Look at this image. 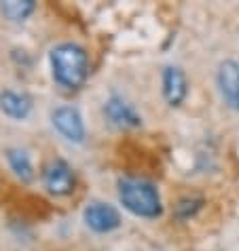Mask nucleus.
<instances>
[{
  "mask_svg": "<svg viewBox=\"0 0 239 251\" xmlns=\"http://www.w3.org/2000/svg\"><path fill=\"white\" fill-rule=\"evenodd\" d=\"M51 76L61 89L76 91L89 76V55L76 43H60L49 51Z\"/></svg>",
  "mask_w": 239,
  "mask_h": 251,
  "instance_id": "f257e3e1",
  "label": "nucleus"
},
{
  "mask_svg": "<svg viewBox=\"0 0 239 251\" xmlns=\"http://www.w3.org/2000/svg\"><path fill=\"white\" fill-rule=\"evenodd\" d=\"M117 197L125 211H129L136 218L154 220L163 213L159 188L144 177H121L117 182Z\"/></svg>",
  "mask_w": 239,
  "mask_h": 251,
  "instance_id": "f03ea898",
  "label": "nucleus"
},
{
  "mask_svg": "<svg viewBox=\"0 0 239 251\" xmlns=\"http://www.w3.org/2000/svg\"><path fill=\"white\" fill-rule=\"evenodd\" d=\"M51 125L58 133L70 144H85L87 139V127L83 121V114L79 108L70 106V103H61V106L51 110Z\"/></svg>",
  "mask_w": 239,
  "mask_h": 251,
  "instance_id": "7ed1b4c3",
  "label": "nucleus"
},
{
  "mask_svg": "<svg viewBox=\"0 0 239 251\" xmlns=\"http://www.w3.org/2000/svg\"><path fill=\"white\" fill-rule=\"evenodd\" d=\"M83 222L85 226L95 234H108L121 228L123 218L115 205L102 203V201H91V203L83 209Z\"/></svg>",
  "mask_w": 239,
  "mask_h": 251,
  "instance_id": "20e7f679",
  "label": "nucleus"
},
{
  "mask_svg": "<svg viewBox=\"0 0 239 251\" xmlns=\"http://www.w3.org/2000/svg\"><path fill=\"white\" fill-rule=\"evenodd\" d=\"M43 186L53 197H68L74 192L76 173L66 160L55 158L43 169Z\"/></svg>",
  "mask_w": 239,
  "mask_h": 251,
  "instance_id": "39448f33",
  "label": "nucleus"
},
{
  "mask_svg": "<svg viewBox=\"0 0 239 251\" xmlns=\"http://www.w3.org/2000/svg\"><path fill=\"white\" fill-rule=\"evenodd\" d=\"M104 116L108 118L110 125H115L119 129H138L142 127V116L138 114V110L125 100V97L112 93L102 108Z\"/></svg>",
  "mask_w": 239,
  "mask_h": 251,
  "instance_id": "423d86ee",
  "label": "nucleus"
},
{
  "mask_svg": "<svg viewBox=\"0 0 239 251\" xmlns=\"http://www.w3.org/2000/svg\"><path fill=\"white\" fill-rule=\"evenodd\" d=\"M161 91L167 101V106L178 108L188 95V80L180 66H165L161 74Z\"/></svg>",
  "mask_w": 239,
  "mask_h": 251,
  "instance_id": "0eeeda50",
  "label": "nucleus"
},
{
  "mask_svg": "<svg viewBox=\"0 0 239 251\" xmlns=\"http://www.w3.org/2000/svg\"><path fill=\"white\" fill-rule=\"evenodd\" d=\"M216 87L220 93V100L227 103V108H233L237 89H239V61L224 59L216 70Z\"/></svg>",
  "mask_w": 239,
  "mask_h": 251,
  "instance_id": "6e6552de",
  "label": "nucleus"
},
{
  "mask_svg": "<svg viewBox=\"0 0 239 251\" xmlns=\"http://www.w3.org/2000/svg\"><path fill=\"white\" fill-rule=\"evenodd\" d=\"M34 110L30 95L19 93L15 89H2L0 91V112L9 116L11 121H28Z\"/></svg>",
  "mask_w": 239,
  "mask_h": 251,
  "instance_id": "1a4fd4ad",
  "label": "nucleus"
},
{
  "mask_svg": "<svg viewBox=\"0 0 239 251\" xmlns=\"http://www.w3.org/2000/svg\"><path fill=\"white\" fill-rule=\"evenodd\" d=\"M6 163H9L11 171L22 179V182H32L34 179V165L30 160V154L22 148H6L4 150Z\"/></svg>",
  "mask_w": 239,
  "mask_h": 251,
  "instance_id": "9d476101",
  "label": "nucleus"
},
{
  "mask_svg": "<svg viewBox=\"0 0 239 251\" xmlns=\"http://www.w3.org/2000/svg\"><path fill=\"white\" fill-rule=\"evenodd\" d=\"M34 11H36V4L32 0H4V2H0V13L13 24L26 22Z\"/></svg>",
  "mask_w": 239,
  "mask_h": 251,
  "instance_id": "9b49d317",
  "label": "nucleus"
},
{
  "mask_svg": "<svg viewBox=\"0 0 239 251\" xmlns=\"http://www.w3.org/2000/svg\"><path fill=\"white\" fill-rule=\"evenodd\" d=\"M231 110H235V112L239 114V89H237V97H235V103H233V108Z\"/></svg>",
  "mask_w": 239,
  "mask_h": 251,
  "instance_id": "f8f14e48",
  "label": "nucleus"
}]
</instances>
